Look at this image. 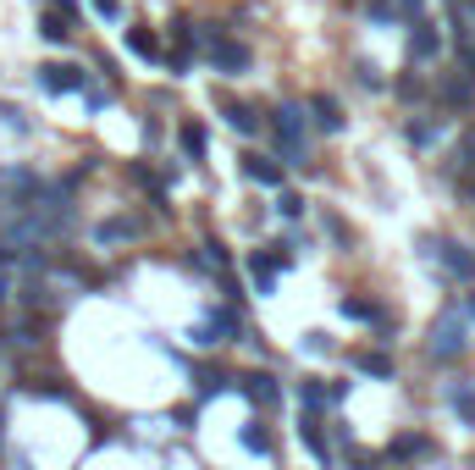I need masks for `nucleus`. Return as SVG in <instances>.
<instances>
[{
	"instance_id": "a211bd4d",
	"label": "nucleus",
	"mask_w": 475,
	"mask_h": 470,
	"mask_svg": "<svg viewBox=\"0 0 475 470\" xmlns=\"http://www.w3.org/2000/svg\"><path fill=\"white\" fill-rule=\"evenodd\" d=\"M133 233H139V222H127V216H111V222H100V227H94V238H100V244H122V238H133Z\"/></svg>"
},
{
	"instance_id": "39448f33",
	"label": "nucleus",
	"mask_w": 475,
	"mask_h": 470,
	"mask_svg": "<svg viewBox=\"0 0 475 470\" xmlns=\"http://www.w3.org/2000/svg\"><path fill=\"white\" fill-rule=\"evenodd\" d=\"M426 255L442 265V272H448L453 283H475V255H470L464 244H453V238H431V244H426Z\"/></svg>"
},
{
	"instance_id": "cd10ccee",
	"label": "nucleus",
	"mask_w": 475,
	"mask_h": 470,
	"mask_svg": "<svg viewBox=\"0 0 475 470\" xmlns=\"http://www.w3.org/2000/svg\"><path fill=\"white\" fill-rule=\"evenodd\" d=\"M392 12H398V17H410V23H415V17H421V0H392Z\"/></svg>"
},
{
	"instance_id": "9b49d317",
	"label": "nucleus",
	"mask_w": 475,
	"mask_h": 470,
	"mask_svg": "<svg viewBox=\"0 0 475 470\" xmlns=\"http://www.w3.org/2000/svg\"><path fill=\"white\" fill-rule=\"evenodd\" d=\"M243 177L260 183V188H277V183H282V166L271 161V155H243Z\"/></svg>"
},
{
	"instance_id": "f3484780",
	"label": "nucleus",
	"mask_w": 475,
	"mask_h": 470,
	"mask_svg": "<svg viewBox=\"0 0 475 470\" xmlns=\"http://www.w3.org/2000/svg\"><path fill=\"white\" fill-rule=\"evenodd\" d=\"M127 50L139 55V61H161V45H155L150 28H127Z\"/></svg>"
},
{
	"instance_id": "0eeeda50",
	"label": "nucleus",
	"mask_w": 475,
	"mask_h": 470,
	"mask_svg": "<svg viewBox=\"0 0 475 470\" xmlns=\"http://www.w3.org/2000/svg\"><path fill=\"white\" fill-rule=\"evenodd\" d=\"M293 265V244H277V249H265V255H249V277L260 294H271V283H277V272H288Z\"/></svg>"
},
{
	"instance_id": "4be33fe9",
	"label": "nucleus",
	"mask_w": 475,
	"mask_h": 470,
	"mask_svg": "<svg viewBox=\"0 0 475 470\" xmlns=\"http://www.w3.org/2000/svg\"><path fill=\"white\" fill-rule=\"evenodd\" d=\"M343 315H354V321H376V326L387 321L381 305H371V299H343Z\"/></svg>"
},
{
	"instance_id": "f257e3e1",
	"label": "nucleus",
	"mask_w": 475,
	"mask_h": 470,
	"mask_svg": "<svg viewBox=\"0 0 475 470\" xmlns=\"http://www.w3.org/2000/svg\"><path fill=\"white\" fill-rule=\"evenodd\" d=\"M271 133H277L282 166H304L310 161V133H304V111L299 105H277V111H271Z\"/></svg>"
},
{
	"instance_id": "5701e85b",
	"label": "nucleus",
	"mask_w": 475,
	"mask_h": 470,
	"mask_svg": "<svg viewBox=\"0 0 475 470\" xmlns=\"http://www.w3.org/2000/svg\"><path fill=\"white\" fill-rule=\"evenodd\" d=\"M227 387H233V376H227L222 365H216V371H199V393H227Z\"/></svg>"
},
{
	"instance_id": "7c9ffc66",
	"label": "nucleus",
	"mask_w": 475,
	"mask_h": 470,
	"mask_svg": "<svg viewBox=\"0 0 475 470\" xmlns=\"http://www.w3.org/2000/svg\"><path fill=\"white\" fill-rule=\"evenodd\" d=\"M453 6H459V0H453Z\"/></svg>"
},
{
	"instance_id": "f03ea898",
	"label": "nucleus",
	"mask_w": 475,
	"mask_h": 470,
	"mask_svg": "<svg viewBox=\"0 0 475 470\" xmlns=\"http://www.w3.org/2000/svg\"><path fill=\"white\" fill-rule=\"evenodd\" d=\"M464 349H470V315L442 310V315L431 321V344H426V355H431V360H459Z\"/></svg>"
},
{
	"instance_id": "412c9836",
	"label": "nucleus",
	"mask_w": 475,
	"mask_h": 470,
	"mask_svg": "<svg viewBox=\"0 0 475 470\" xmlns=\"http://www.w3.org/2000/svg\"><path fill=\"white\" fill-rule=\"evenodd\" d=\"M238 443H243V448H249V454H271V432H265V426H260V421H249V426H243V432H238Z\"/></svg>"
},
{
	"instance_id": "2eb2a0df",
	"label": "nucleus",
	"mask_w": 475,
	"mask_h": 470,
	"mask_svg": "<svg viewBox=\"0 0 475 470\" xmlns=\"http://www.w3.org/2000/svg\"><path fill=\"white\" fill-rule=\"evenodd\" d=\"M222 116H227L238 133H243V139H254V133H260V116H254L249 105H238V100H222Z\"/></svg>"
},
{
	"instance_id": "bb28decb",
	"label": "nucleus",
	"mask_w": 475,
	"mask_h": 470,
	"mask_svg": "<svg viewBox=\"0 0 475 470\" xmlns=\"http://www.w3.org/2000/svg\"><path fill=\"white\" fill-rule=\"evenodd\" d=\"M354 73H360V84H365V89H381V73H376V66H371V61H360V66H354Z\"/></svg>"
},
{
	"instance_id": "7ed1b4c3",
	"label": "nucleus",
	"mask_w": 475,
	"mask_h": 470,
	"mask_svg": "<svg viewBox=\"0 0 475 470\" xmlns=\"http://www.w3.org/2000/svg\"><path fill=\"white\" fill-rule=\"evenodd\" d=\"M205 61L216 66V73L238 78V73H249V66H254V50H249L243 39H227V34H211V39H205Z\"/></svg>"
},
{
	"instance_id": "423d86ee",
	"label": "nucleus",
	"mask_w": 475,
	"mask_h": 470,
	"mask_svg": "<svg viewBox=\"0 0 475 470\" xmlns=\"http://www.w3.org/2000/svg\"><path fill=\"white\" fill-rule=\"evenodd\" d=\"M34 78H39V89H45V95H73V89H84V95H89V89H94L84 66H66V61H45Z\"/></svg>"
},
{
	"instance_id": "6ab92c4d",
	"label": "nucleus",
	"mask_w": 475,
	"mask_h": 470,
	"mask_svg": "<svg viewBox=\"0 0 475 470\" xmlns=\"http://www.w3.org/2000/svg\"><path fill=\"white\" fill-rule=\"evenodd\" d=\"M299 405H304L310 415H315V410H326V405H332V387H321L315 376H310V382H299Z\"/></svg>"
},
{
	"instance_id": "f8f14e48",
	"label": "nucleus",
	"mask_w": 475,
	"mask_h": 470,
	"mask_svg": "<svg viewBox=\"0 0 475 470\" xmlns=\"http://www.w3.org/2000/svg\"><path fill=\"white\" fill-rule=\"evenodd\" d=\"M410 145H421V150H431L437 139H442V116H410Z\"/></svg>"
},
{
	"instance_id": "c756f323",
	"label": "nucleus",
	"mask_w": 475,
	"mask_h": 470,
	"mask_svg": "<svg viewBox=\"0 0 475 470\" xmlns=\"http://www.w3.org/2000/svg\"><path fill=\"white\" fill-rule=\"evenodd\" d=\"M464 315H470V321H475V288H470V294H464Z\"/></svg>"
},
{
	"instance_id": "9d476101",
	"label": "nucleus",
	"mask_w": 475,
	"mask_h": 470,
	"mask_svg": "<svg viewBox=\"0 0 475 470\" xmlns=\"http://www.w3.org/2000/svg\"><path fill=\"white\" fill-rule=\"evenodd\" d=\"M238 387L254 398L260 410H277V398H282V387H277V376H265V371H254V376H238Z\"/></svg>"
},
{
	"instance_id": "393cba45",
	"label": "nucleus",
	"mask_w": 475,
	"mask_h": 470,
	"mask_svg": "<svg viewBox=\"0 0 475 470\" xmlns=\"http://www.w3.org/2000/svg\"><path fill=\"white\" fill-rule=\"evenodd\" d=\"M442 100L448 105H470V78H448L442 84Z\"/></svg>"
},
{
	"instance_id": "c85d7f7f",
	"label": "nucleus",
	"mask_w": 475,
	"mask_h": 470,
	"mask_svg": "<svg viewBox=\"0 0 475 470\" xmlns=\"http://www.w3.org/2000/svg\"><path fill=\"white\" fill-rule=\"evenodd\" d=\"M94 12H100V17H111V23H116V17H122V0H94Z\"/></svg>"
},
{
	"instance_id": "a878e982",
	"label": "nucleus",
	"mask_w": 475,
	"mask_h": 470,
	"mask_svg": "<svg viewBox=\"0 0 475 470\" xmlns=\"http://www.w3.org/2000/svg\"><path fill=\"white\" fill-rule=\"evenodd\" d=\"M277 211H282L288 222H299V216H304V199H299V194H282V199H277Z\"/></svg>"
},
{
	"instance_id": "6e6552de",
	"label": "nucleus",
	"mask_w": 475,
	"mask_h": 470,
	"mask_svg": "<svg viewBox=\"0 0 475 470\" xmlns=\"http://www.w3.org/2000/svg\"><path fill=\"white\" fill-rule=\"evenodd\" d=\"M442 405H448V415H453L459 426H475V382H470V376L442 382Z\"/></svg>"
},
{
	"instance_id": "b1692460",
	"label": "nucleus",
	"mask_w": 475,
	"mask_h": 470,
	"mask_svg": "<svg viewBox=\"0 0 475 470\" xmlns=\"http://www.w3.org/2000/svg\"><path fill=\"white\" fill-rule=\"evenodd\" d=\"M426 448H431L426 437H398V443H392L387 454H392V459H415V454H426Z\"/></svg>"
},
{
	"instance_id": "aec40b11",
	"label": "nucleus",
	"mask_w": 475,
	"mask_h": 470,
	"mask_svg": "<svg viewBox=\"0 0 475 470\" xmlns=\"http://www.w3.org/2000/svg\"><path fill=\"white\" fill-rule=\"evenodd\" d=\"M354 371H365V376H392V360H387V355L360 349V355H354Z\"/></svg>"
},
{
	"instance_id": "1a4fd4ad",
	"label": "nucleus",
	"mask_w": 475,
	"mask_h": 470,
	"mask_svg": "<svg viewBox=\"0 0 475 470\" xmlns=\"http://www.w3.org/2000/svg\"><path fill=\"white\" fill-rule=\"evenodd\" d=\"M442 55V34H437V23H426V17H415V28H410V61H437Z\"/></svg>"
},
{
	"instance_id": "dca6fc26",
	"label": "nucleus",
	"mask_w": 475,
	"mask_h": 470,
	"mask_svg": "<svg viewBox=\"0 0 475 470\" xmlns=\"http://www.w3.org/2000/svg\"><path fill=\"white\" fill-rule=\"evenodd\" d=\"M177 145H183L188 161H205V127H199V122H183V127H177Z\"/></svg>"
},
{
	"instance_id": "ddd939ff",
	"label": "nucleus",
	"mask_w": 475,
	"mask_h": 470,
	"mask_svg": "<svg viewBox=\"0 0 475 470\" xmlns=\"http://www.w3.org/2000/svg\"><path fill=\"white\" fill-rule=\"evenodd\" d=\"M310 111H315V127H326V133H343V105H337L332 95H315V100H310Z\"/></svg>"
},
{
	"instance_id": "20e7f679",
	"label": "nucleus",
	"mask_w": 475,
	"mask_h": 470,
	"mask_svg": "<svg viewBox=\"0 0 475 470\" xmlns=\"http://www.w3.org/2000/svg\"><path fill=\"white\" fill-rule=\"evenodd\" d=\"M238 332H243V321H238V310H233V305H222V310H211L205 321H199V326H193V344H199V349H216V344H233V338H238Z\"/></svg>"
},
{
	"instance_id": "4468645a",
	"label": "nucleus",
	"mask_w": 475,
	"mask_h": 470,
	"mask_svg": "<svg viewBox=\"0 0 475 470\" xmlns=\"http://www.w3.org/2000/svg\"><path fill=\"white\" fill-rule=\"evenodd\" d=\"M39 34H45L50 45H66V39H73V17H66V12H55V6H50V12L39 17Z\"/></svg>"
}]
</instances>
